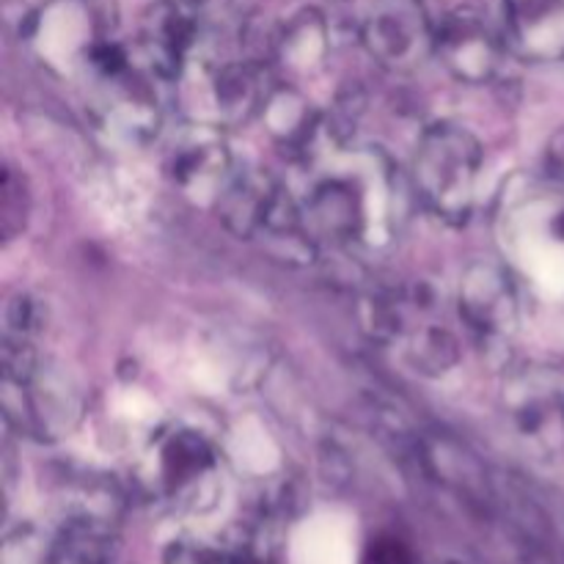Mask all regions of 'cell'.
Returning <instances> with one entry per match:
<instances>
[{
	"label": "cell",
	"instance_id": "8992f818",
	"mask_svg": "<svg viewBox=\"0 0 564 564\" xmlns=\"http://www.w3.org/2000/svg\"><path fill=\"white\" fill-rule=\"evenodd\" d=\"M6 386H11L17 391V400H20V413L9 422L20 424V430H25V433L42 435V438H61L80 424L86 397H83L72 372H66L61 364L42 361L28 383H9L6 380Z\"/></svg>",
	"mask_w": 564,
	"mask_h": 564
},
{
	"label": "cell",
	"instance_id": "ffe728a7",
	"mask_svg": "<svg viewBox=\"0 0 564 564\" xmlns=\"http://www.w3.org/2000/svg\"><path fill=\"white\" fill-rule=\"evenodd\" d=\"M364 564H413V556L400 540L378 538L375 543H369Z\"/></svg>",
	"mask_w": 564,
	"mask_h": 564
},
{
	"label": "cell",
	"instance_id": "ac0fdd59",
	"mask_svg": "<svg viewBox=\"0 0 564 564\" xmlns=\"http://www.w3.org/2000/svg\"><path fill=\"white\" fill-rule=\"evenodd\" d=\"M47 308L28 292H17L6 306V336L3 339L39 341V336L47 328Z\"/></svg>",
	"mask_w": 564,
	"mask_h": 564
},
{
	"label": "cell",
	"instance_id": "ba28073f",
	"mask_svg": "<svg viewBox=\"0 0 564 564\" xmlns=\"http://www.w3.org/2000/svg\"><path fill=\"white\" fill-rule=\"evenodd\" d=\"M369 185L358 174L336 171L314 182L303 207L308 235L325 242H352L367 237L372 226L369 215Z\"/></svg>",
	"mask_w": 564,
	"mask_h": 564
},
{
	"label": "cell",
	"instance_id": "44dd1931",
	"mask_svg": "<svg viewBox=\"0 0 564 564\" xmlns=\"http://www.w3.org/2000/svg\"><path fill=\"white\" fill-rule=\"evenodd\" d=\"M543 165H545V174L564 182V127L562 130H556L554 135L549 138V143H545Z\"/></svg>",
	"mask_w": 564,
	"mask_h": 564
},
{
	"label": "cell",
	"instance_id": "9c48e42d",
	"mask_svg": "<svg viewBox=\"0 0 564 564\" xmlns=\"http://www.w3.org/2000/svg\"><path fill=\"white\" fill-rule=\"evenodd\" d=\"M141 55L149 72L163 80H182L202 44V20L196 3L158 0L143 14Z\"/></svg>",
	"mask_w": 564,
	"mask_h": 564
},
{
	"label": "cell",
	"instance_id": "52a82bcc",
	"mask_svg": "<svg viewBox=\"0 0 564 564\" xmlns=\"http://www.w3.org/2000/svg\"><path fill=\"white\" fill-rule=\"evenodd\" d=\"M361 42L380 66L391 72H411L435 50V25L422 6L397 0L369 14L361 28Z\"/></svg>",
	"mask_w": 564,
	"mask_h": 564
},
{
	"label": "cell",
	"instance_id": "6da1fadb",
	"mask_svg": "<svg viewBox=\"0 0 564 564\" xmlns=\"http://www.w3.org/2000/svg\"><path fill=\"white\" fill-rule=\"evenodd\" d=\"M485 149L471 130L452 121H435L419 135L413 152V185L435 218L466 224L474 213Z\"/></svg>",
	"mask_w": 564,
	"mask_h": 564
},
{
	"label": "cell",
	"instance_id": "4fadbf2b",
	"mask_svg": "<svg viewBox=\"0 0 564 564\" xmlns=\"http://www.w3.org/2000/svg\"><path fill=\"white\" fill-rule=\"evenodd\" d=\"M507 36L527 61H564V0H505Z\"/></svg>",
	"mask_w": 564,
	"mask_h": 564
},
{
	"label": "cell",
	"instance_id": "2e32d148",
	"mask_svg": "<svg viewBox=\"0 0 564 564\" xmlns=\"http://www.w3.org/2000/svg\"><path fill=\"white\" fill-rule=\"evenodd\" d=\"M273 50L281 64L295 75H308V72L319 69L330 50V31L323 11L314 6H303L295 14L286 17L281 31L275 33Z\"/></svg>",
	"mask_w": 564,
	"mask_h": 564
},
{
	"label": "cell",
	"instance_id": "e0dca14e",
	"mask_svg": "<svg viewBox=\"0 0 564 564\" xmlns=\"http://www.w3.org/2000/svg\"><path fill=\"white\" fill-rule=\"evenodd\" d=\"M408 361L419 375L444 378L460 364V345L452 330L441 325H422L408 336Z\"/></svg>",
	"mask_w": 564,
	"mask_h": 564
},
{
	"label": "cell",
	"instance_id": "3957f363",
	"mask_svg": "<svg viewBox=\"0 0 564 564\" xmlns=\"http://www.w3.org/2000/svg\"><path fill=\"white\" fill-rule=\"evenodd\" d=\"M165 176L193 202H218L235 176V158L218 124L182 127L165 149Z\"/></svg>",
	"mask_w": 564,
	"mask_h": 564
},
{
	"label": "cell",
	"instance_id": "7c38bea8",
	"mask_svg": "<svg viewBox=\"0 0 564 564\" xmlns=\"http://www.w3.org/2000/svg\"><path fill=\"white\" fill-rule=\"evenodd\" d=\"M284 196L286 191L273 174L262 169H246L235 171L215 207H218L220 224L231 235L240 237V240H253V237L264 235Z\"/></svg>",
	"mask_w": 564,
	"mask_h": 564
},
{
	"label": "cell",
	"instance_id": "8fae6325",
	"mask_svg": "<svg viewBox=\"0 0 564 564\" xmlns=\"http://www.w3.org/2000/svg\"><path fill=\"white\" fill-rule=\"evenodd\" d=\"M516 438L532 455L556 457L564 452V391L543 380H523L510 400Z\"/></svg>",
	"mask_w": 564,
	"mask_h": 564
},
{
	"label": "cell",
	"instance_id": "d6986e66",
	"mask_svg": "<svg viewBox=\"0 0 564 564\" xmlns=\"http://www.w3.org/2000/svg\"><path fill=\"white\" fill-rule=\"evenodd\" d=\"M28 191L22 185L20 176L14 174V169H6L3 174V202H0V220H3V235L14 237L17 231H22L28 220Z\"/></svg>",
	"mask_w": 564,
	"mask_h": 564
},
{
	"label": "cell",
	"instance_id": "5b68a950",
	"mask_svg": "<svg viewBox=\"0 0 564 564\" xmlns=\"http://www.w3.org/2000/svg\"><path fill=\"white\" fill-rule=\"evenodd\" d=\"M433 53L452 77L468 86H482L499 75L505 44L474 6H457L435 25Z\"/></svg>",
	"mask_w": 564,
	"mask_h": 564
},
{
	"label": "cell",
	"instance_id": "7402d4cb",
	"mask_svg": "<svg viewBox=\"0 0 564 564\" xmlns=\"http://www.w3.org/2000/svg\"><path fill=\"white\" fill-rule=\"evenodd\" d=\"M191 3H196V6H198V3H207V0H191Z\"/></svg>",
	"mask_w": 564,
	"mask_h": 564
},
{
	"label": "cell",
	"instance_id": "7a4b0ae2",
	"mask_svg": "<svg viewBox=\"0 0 564 564\" xmlns=\"http://www.w3.org/2000/svg\"><path fill=\"white\" fill-rule=\"evenodd\" d=\"M149 477L174 505L198 507L218 488V455L202 433L176 427L152 444Z\"/></svg>",
	"mask_w": 564,
	"mask_h": 564
},
{
	"label": "cell",
	"instance_id": "30bf717a",
	"mask_svg": "<svg viewBox=\"0 0 564 564\" xmlns=\"http://www.w3.org/2000/svg\"><path fill=\"white\" fill-rule=\"evenodd\" d=\"M91 108L99 130L124 147H147L160 130L158 97L132 66L108 80H97Z\"/></svg>",
	"mask_w": 564,
	"mask_h": 564
},
{
	"label": "cell",
	"instance_id": "5bb4252c",
	"mask_svg": "<svg viewBox=\"0 0 564 564\" xmlns=\"http://www.w3.org/2000/svg\"><path fill=\"white\" fill-rule=\"evenodd\" d=\"M202 77L220 124H237L262 113L270 88L264 86L259 61H215L202 66Z\"/></svg>",
	"mask_w": 564,
	"mask_h": 564
},
{
	"label": "cell",
	"instance_id": "9a60e30c",
	"mask_svg": "<svg viewBox=\"0 0 564 564\" xmlns=\"http://www.w3.org/2000/svg\"><path fill=\"white\" fill-rule=\"evenodd\" d=\"M270 138L290 154H308L323 135V116L297 88H270L262 108Z\"/></svg>",
	"mask_w": 564,
	"mask_h": 564
},
{
	"label": "cell",
	"instance_id": "277c9868",
	"mask_svg": "<svg viewBox=\"0 0 564 564\" xmlns=\"http://www.w3.org/2000/svg\"><path fill=\"white\" fill-rule=\"evenodd\" d=\"M457 308L479 345H505L521 325L516 281L499 262H471L463 270Z\"/></svg>",
	"mask_w": 564,
	"mask_h": 564
}]
</instances>
